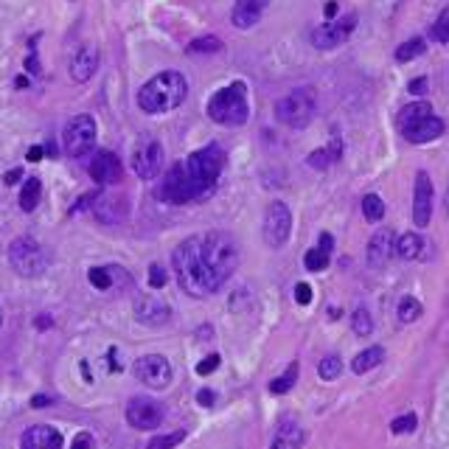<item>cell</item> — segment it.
<instances>
[{
    "label": "cell",
    "instance_id": "1",
    "mask_svg": "<svg viewBox=\"0 0 449 449\" xmlns=\"http://www.w3.org/2000/svg\"><path fill=\"white\" fill-rule=\"evenodd\" d=\"M174 261V272H177V281L180 287L191 295V298H208L214 295L219 287L214 283L206 261H202V253H199V236H191L186 239L180 248L174 250L172 256Z\"/></svg>",
    "mask_w": 449,
    "mask_h": 449
},
{
    "label": "cell",
    "instance_id": "2",
    "mask_svg": "<svg viewBox=\"0 0 449 449\" xmlns=\"http://www.w3.org/2000/svg\"><path fill=\"white\" fill-rule=\"evenodd\" d=\"M186 96H188L186 76L177 70H163V73L152 76L138 90V107L149 115H160V112L177 110L186 101Z\"/></svg>",
    "mask_w": 449,
    "mask_h": 449
},
{
    "label": "cell",
    "instance_id": "3",
    "mask_svg": "<svg viewBox=\"0 0 449 449\" xmlns=\"http://www.w3.org/2000/svg\"><path fill=\"white\" fill-rule=\"evenodd\" d=\"M222 169H225V152H222L219 143H208V146L197 149L194 154H188V160L183 163V172H186L194 202L211 194V188L217 186Z\"/></svg>",
    "mask_w": 449,
    "mask_h": 449
},
{
    "label": "cell",
    "instance_id": "4",
    "mask_svg": "<svg viewBox=\"0 0 449 449\" xmlns=\"http://www.w3.org/2000/svg\"><path fill=\"white\" fill-rule=\"evenodd\" d=\"M199 253H202V261H206L217 287H222V283L233 275V270L239 267V244L230 233H222V230L202 233L199 236Z\"/></svg>",
    "mask_w": 449,
    "mask_h": 449
},
{
    "label": "cell",
    "instance_id": "5",
    "mask_svg": "<svg viewBox=\"0 0 449 449\" xmlns=\"http://www.w3.org/2000/svg\"><path fill=\"white\" fill-rule=\"evenodd\" d=\"M208 118L222 127H241L250 118V104H248V88L244 81H233V85L217 90L208 99Z\"/></svg>",
    "mask_w": 449,
    "mask_h": 449
},
{
    "label": "cell",
    "instance_id": "6",
    "mask_svg": "<svg viewBox=\"0 0 449 449\" xmlns=\"http://www.w3.org/2000/svg\"><path fill=\"white\" fill-rule=\"evenodd\" d=\"M399 132L410 143H430L443 135V121L432 115V107L427 101H416L399 112Z\"/></svg>",
    "mask_w": 449,
    "mask_h": 449
},
{
    "label": "cell",
    "instance_id": "7",
    "mask_svg": "<svg viewBox=\"0 0 449 449\" xmlns=\"http://www.w3.org/2000/svg\"><path fill=\"white\" fill-rule=\"evenodd\" d=\"M315 110H317L315 90H309V88H298V90L287 93L283 99H278V104H275V118L281 121L283 127L301 130V127H306L309 121L315 118Z\"/></svg>",
    "mask_w": 449,
    "mask_h": 449
},
{
    "label": "cell",
    "instance_id": "8",
    "mask_svg": "<svg viewBox=\"0 0 449 449\" xmlns=\"http://www.w3.org/2000/svg\"><path fill=\"white\" fill-rule=\"evenodd\" d=\"M9 264L17 275L23 278H37L48 270V253L43 250V244L28 239V236H20L9 244Z\"/></svg>",
    "mask_w": 449,
    "mask_h": 449
},
{
    "label": "cell",
    "instance_id": "9",
    "mask_svg": "<svg viewBox=\"0 0 449 449\" xmlns=\"http://www.w3.org/2000/svg\"><path fill=\"white\" fill-rule=\"evenodd\" d=\"M96 135H99V130H96V121L90 115H76V118H70L65 132H62L65 152L70 157H85V154H90L93 146H96Z\"/></svg>",
    "mask_w": 449,
    "mask_h": 449
},
{
    "label": "cell",
    "instance_id": "10",
    "mask_svg": "<svg viewBox=\"0 0 449 449\" xmlns=\"http://www.w3.org/2000/svg\"><path fill=\"white\" fill-rule=\"evenodd\" d=\"M261 233H264L267 248H272V250H278V248H283V244H287V239L292 233V214L287 208V202H281V199L270 202L267 211H264V228H261Z\"/></svg>",
    "mask_w": 449,
    "mask_h": 449
},
{
    "label": "cell",
    "instance_id": "11",
    "mask_svg": "<svg viewBox=\"0 0 449 449\" xmlns=\"http://www.w3.org/2000/svg\"><path fill=\"white\" fill-rule=\"evenodd\" d=\"M132 371H135V379L138 382H143L146 388H154V390L166 388L172 382V362L163 357V354H146V357H141L135 362Z\"/></svg>",
    "mask_w": 449,
    "mask_h": 449
},
{
    "label": "cell",
    "instance_id": "12",
    "mask_svg": "<svg viewBox=\"0 0 449 449\" xmlns=\"http://www.w3.org/2000/svg\"><path fill=\"white\" fill-rule=\"evenodd\" d=\"M132 169L141 180H154L163 169V146L154 138H143L132 152Z\"/></svg>",
    "mask_w": 449,
    "mask_h": 449
},
{
    "label": "cell",
    "instance_id": "13",
    "mask_svg": "<svg viewBox=\"0 0 449 449\" xmlns=\"http://www.w3.org/2000/svg\"><path fill=\"white\" fill-rule=\"evenodd\" d=\"M354 26H357V14H346L343 20H329V23H323L320 28L312 31V43L317 48H323V51L337 48V46H343L346 39L351 37Z\"/></svg>",
    "mask_w": 449,
    "mask_h": 449
},
{
    "label": "cell",
    "instance_id": "14",
    "mask_svg": "<svg viewBox=\"0 0 449 449\" xmlns=\"http://www.w3.org/2000/svg\"><path fill=\"white\" fill-rule=\"evenodd\" d=\"M127 421L135 430H154L163 421V407L149 396H135L127 404Z\"/></svg>",
    "mask_w": 449,
    "mask_h": 449
},
{
    "label": "cell",
    "instance_id": "15",
    "mask_svg": "<svg viewBox=\"0 0 449 449\" xmlns=\"http://www.w3.org/2000/svg\"><path fill=\"white\" fill-rule=\"evenodd\" d=\"M430 219H432V180L427 172H419L413 188V222L419 228H427Z\"/></svg>",
    "mask_w": 449,
    "mask_h": 449
},
{
    "label": "cell",
    "instance_id": "16",
    "mask_svg": "<svg viewBox=\"0 0 449 449\" xmlns=\"http://www.w3.org/2000/svg\"><path fill=\"white\" fill-rule=\"evenodd\" d=\"M20 449H62V432L51 424L28 427L20 438Z\"/></svg>",
    "mask_w": 449,
    "mask_h": 449
},
{
    "label": "cell",
    "instance_id": "17",
    "mask_svg": "<svg viewBox=\"0 0 449 449\" xmlns=\"http://www.w3.org/2000/svg\"><path fill=\"white\" fill-rule=\"evenodd\" d=\"M393 253H396V236H393V230L390 228H379L371 236V241H368V264L377 267V270H382L390 261Z\"/></svg>",
    "mask_w": 449,
    "mask_h": 449
},
{
    "label": "cell",
    "instance_id": "18",
    "mask_svg": "<svg viewBox=\"0 0 449 449\" xmlns=\"http://www.w3.org/2000/svg\"><path fill=\"white\" fill-rule=\"evenodd\" d=\"M90 177H93L96 183H101V186L118 183V180H121V160H118L112 152H107V149L96 152L93 160H90Z\"/></svg>",
    "mask_w": 449,
    "mask_h": 449
},
{
    "label": "cell",
    "instance_id": "19",
    "mask_svg": "<svg viewBox=\"0 0 449 449\" xmlns=\"http://www.w3.org/2000/svg\"><path fill=\"white\" fill-rule=\"evenodd\" d=\"M127 211H130L127 199H124V197H115V194H101V197H96V202H93V214H96V219L104 222V225L121 222V219L127 217Z\"/></svg>",
    "mask_w": 449,
    "mask_h": 449
},
{
    "label": "cell",
    "instance_id": "20",
    "mask_svg": "<svg viewBox=\"0 0 449 449\" xmlns=\"http://www.w3.org/2000/svg\"><path fill=\"white\" fill-rule=\"evenodd\" d=\"M99 70V48L96 46H81L70 59V79L73 81H88Z\"/></svg>",
    "mask_w": 449,
    "mask_h": 449
},
{
    "label": "cell",
    "instance_id": "21",
    "mask_svg": "<svg viewBox=\"0 0 449 449\" xmlns=\"http://www.w3.org/2000/svg\"><path fill=\"white\" fill-rule=\"evenodd\" d=\"M303 443V430L298 424V419L292 416H283L275 427V435H272V443L270 449H301Z\"/></svg>",
    "mask_w": 449,
    "mask_h": 449
},
{
    "label": "cell",
    "instance_id": "22",
    "mask_svg": "<svg viewBox=\"0 0 449 449\" xmlns=\"http://www.w3.org/2000/svg\"><path fill=\"white\" fill-rule=\"evenodd\" d=\"M135 317L146 326H163L169 323V306L152 295H141L135 298Z\"/></svg>",
    "mask_w": 449,
    "mask_h": 449
},
{
    "label": "cell",
    "instance_id": "23",
    "mask_svg": "<svg viewBox=\"0 0 449 449\" xmlns=\"http://www.w3.org/2000/svg\"><path fill=\"white\" fill-rule=\"evenodd\" d=\"M270 0H236L233 3V26L236 28H253L261 20V12Z\"/></svg>",
    "mask_w": 449,
    "mask_h": 449
},
{
    "label": "cell",
    "instance_id": "24",
    "mask_svg": "<svg viewBox=\"0 0 449 449\" xmlns=\"http://www.w3.org/2000/svg\"><path fill=\"white\" fill-rule=\"evenodd\" d=\"M118 278H121V281H130V275L121 270V267H93V270L88 272V281L93 283L96 290H101V292L112 290Z\"/></svg>",
    "mask_w": 449,
    "mask_h": 449
},
{
    "label": "cell",
    "instance_id": "25",
    "mask_svg": "<svg viewBox=\"0 0 449 449\" xmlns=\"http://www.w3.org/2000/svg\"><path fill=\"white\" fill-rule=\"evenodd\" d=\"M340 157H343V141L335 138L326 149H315V152L309 154V166H312V169H329L332 163H337Z\"/></svg>",
    "mask_w": 449,
    "mask_h": 449
},
{
    "label": "cell",
    "instance_id": "26",
    "mask_svg": "<svg viewBox=\"0 0 449 449\" xmlns=\"http://www.w3.org/2000/svg\"><path fill=\"white\" fill-rule=\"evenodd\" d=\"M421 253H424V241H421L419 233H401V236L396 239V256H399V259L413 261V259H419Z\"/></svg>",
    "mask_w": 449,
    "mask_h": 449
},
{
    "label": "cell",
    "instance_id": "27",
    "mask_svg": "<svg viewBox=\"0 0 449 449\" xmlns=\"http://www.w3.org/2000/svg\"><path fill=\"white\" fill-rule=\"evenodd\" d=\"M382 359H385V351H382L379 346H371V348H365V351H359V354L354 357L351 371H354V374H368V371L377 368Z\"/></svg>",
    "mask_w": 449,
    "mask_h": 449
},
{
    "label": "cell",
    "instance_id": "28",
    "mask_svg": "<svg viewBox=\"0 0 449 449\" xmlns=\"http://www.w3.org/2000/svg\"><path fill=\"white\" fill-rule=\"evenodd\" d=\"M39 194H43V186H39V180L37 177H28L23 183V191H20V208L26 214H31L39 206Z\"/></svg>",
    "mask_w": 449,
    "mask_h": 449
},
{
    "label": "cell",
    "instance_id": "29",
    "mask_svg": "<svg viewBox=\"0 0 449 449\" xmlns=\"http://www.w3.org/2000/svg\"><path fill=\"white\" fill-rule=\"evenodd\" d=\"M295 382H298V362H292L290 368L283 371L281 377H275V379L270 382V393H275V396H281V393H290Z\"/></svg>",
    "mask_w": 449,
    "mask_h": 449
},
{
    "label": "cell",
    "instance_id": "30",
    "mask_svg": "<svg viewBox=\"0 0 449 449\" xmlns=\"http://www.w3.org/2000/svg\"><path fill=\"white\" fill-rule=\"evenodd\" d=\"M362 214H365V219H368V222H382V217H385L382 197L379 194H365L362 197Z\"/></svg>",
    "mask_w": 449,
    "mask_h": 449
},
{
    "label": "cell",
    "instance_id": "31",
    "mask_svg": "<svg viewBox=\"0 0 449 449\" xmlns=\"http://www.w3.org/2000/svg\"><path fill=\"white\" fill-rule=\"evenodd\" d=\"M424 51H427L424 39H421V37H413V39H407V43H401V46L396 48V62H410V59L421 57Z\"/></svg>",
    "mask_w": 449,
    "mask_h": 449
},
{
    "label": "cell",
    "instance_id": "32",
    "mask_svg": "<svg viewBox=\"0 0 449 449\" xmlns=\"http://www.w3.org/2000/svg\"><path fill=\"white\" fill-rule=\"evenodd\" d=\"M317 374H320V379H326V382L337 379V377L343 374V359H340V357H335V354L323 357V359H320V365H317Z\"/></svg>",
    "mask_w": 449,
    "mask_h": 449
},
{
    "label": "cell",
    "instance_id": "33",
    "mask_svg": "<svg viewBox=\"0 0 449 449\" xmlns=\"http://www.w3.org/2000/svg\"><path fill=\"white\" fill-rule=\"evenodd\" d=\"M421 312H424L421 303H419L416 298H410V295H404V298L399 301V309H396V315H399L401 323H413V320H419Z\"/></svg>",
    "mask_w": 449,
    "mask_h": 449
},
{
    "label": "cell",
    "instance_id": "34",
    "mask_svg": "<svg viewBox=\"0 0 449 449\" xmlns=\"http://www.w3.org/2000/svg\"><path fill=\"white\" fill-rule=\"evenodd\" d=\"M351 329H354V335H359V337H368V335L374 332V320H371L368 309H357V312L351 315Z\"/></svg>",
    "mask_w": 449,
    "mask_h": 449
},
{
    "label": "cell",
    "instance_id": "35",
    "mask_svg": "<svg viewBox=\"0 0 449 449\" xmlns=\"http://www.w3.org/2000/svg\"><path fill=\"white\" fill-rule=\"evenodd\" d=\"M329 261H332V253H326V250H320V248H312V250L303 256V264H306L309 272L326 270V267H329Z\"/></svg>",
    "mask_w": 449,
    "mask_h": 449
},
{
    "label": "cell",
    "instance_id": "36",
    "mask_svg": "<svg viewBox=\"0 0 449 449\" xmlns=\"http://www.w3.org/2000/svg\"><path fill=\"white\" fill-rule=\"evenodd\" d=\"M188 51L191 54H217V51H222V39L219 37H197L188 46Z\"/></svg>",
    "mask_w": 449,
    "mask_h": 449
},
{
    "label": "cell",
    "instance_id": "37",
    "mask_svg": "<svg viewBox=\"0 0 449 449\" xmlns=\"http://www.w3.org/2000/svg\"><path fill=\"white\" fill-rule=\"evenodd\" d=\"M432 39L435 43H449V6L446 9H441V14H438V20L432 23Z\"/></svg>",
    "mask_w": 449,
    "mask_h": 449
},
{
    "label": "cell",
    "instance_id": "38",
    "mask_svg": "<svg viewBox=\"0 0 449 449\" xmlns=\"http://www.w3.org/2000/svg\"><path fill=\"white\" fill-rule=\"evenodd\" d=\"M183 438H186V430H177V432H169V435H157V438L149 441L146 449H172V446H177Z\"/></svg>",
    "mask_w": 449,
    "mask_h": 449
},
{
    "label": "cell",
    "instance_id": "39",
    "mask_svg": "<svg viewBox=\"0 0 449 449\" xmlns=\"http://www.w3.org/2000/svg\"><path fill=\"white\" fill-rule=\"evenodd\" d=\"M416 424H419V419H416L413 413H407V416H399V419L390 424V430H393L396 435H404V432H413Z\"/></svg>",
    "mask_w": 449,
    "mask_h": 449
},
{
    "label": "cell",
    "instance_id": "40",
    "mask_svg": "<svg viewBox=\"0 0 449 449\" xmlns=\"http://www.w3.org/2000/svg\"><path fill=\"white\" fill-rule=\"evenodd\" d=\"M166 281H169V275H166V270H163L160 264L149 267V287L152 290H163V287H166Z\"/></svg>",
    "mask_w": 449,
    "mask_h": 449
},
{
    "label": "cell",
    "instance_id": "41",
    "mask_svg": "<svg viewBox=\"0 0 449 449\" xmlns=\"http://www.w3.org/2000/svg\"><path fill=\"white\" fill-rule=\"evenodd\" d=\"M219 368V354H211V357H206L199 365H197V374L199 377H208V374H214Z\"/></svg>",
    "mask_w": 449,
    "mask_h": 449
},
{
    "label": "cell",
    "instance_id": "42",
    "mask_svg": "<svg viewBox=\"0 0 449 449\" xmlns=\"http://www.w3.org/2000/svg\"><path fill=\"white\" fill-rule=\"evenodd\" d=\"M70 449H96V441H93L90 432H79V435L73 438V446H70Z\"/></svg>",
    "mask_w": 449,
    "mask_h": 449
},
{
    "label": "cell",
    "instance_id": "43",
    "mask_svg": "<svg viewBox=\"0 0 449 449\" xmlns=\"http://www.w3.org/2000/svg\"><path fill=\"white\" fill-rule=\"evenodd\" d=\"M295 301L301 306H309L312 303V287H309V283H298V287H295Z\"/></svg>",
    "mask_w": 449,
    "mask_h": 449
},
{
    "label": "cell",
    "instance_id": "44",
    "mask_svg": "<svg viewBox=\"0 0 449 449\" xmlns=\"http://www.w3.org/2000/svg\"><path fill=\"white\" fill-rule=\"evenodd\" d=\"M427 88H430V81H427V76H419V79H413L410 85H407V90H410L413 96H424L427 93Z\"/></svg>",
    "mask_w": 449,
    "mask_h": 449
},
{
    "label": "cell",
    "instance_id": "45",
    "mask_svg": "<svg viewBox=\"0 0 449 449\" xmlns=\"http://www.w3.org/2000/svg\"><path fill=\"white\" fill-rule=\"evenodd\" d=\"M317 248H320V250H326V253H332V250H335V239H332V233H320Z\"/></svg>",
    "mask_w": 449,
    "mask_h": 449
},
{
    "label": "cell",
    "instance_id": "46",
    "mask_svg": "<svg viewBox=\"0 0 449 449\" xmlns=\"http://www.w3.org/2000/svg\"><path fill=\"white\" fill-rule=\"evenodd\" d=\"M214 399H217V396H214V390H206V388H202V390L197 393V401H199L202 407H211V404H214Z\"/></svg>",
    "mask_w": 449,
    "mask_h": 449
},
{
    "label": "cell",
    "instance_id": "47",
    "mask_svg": "<svg viewBox=\"0 0 449 449\" xmlns=\"http://www.w3.org/2000/svg\"><path fill=\"white\" fill-rule=\"evenodd\" d=\"M20 177H23V172H20V169H12V172H6V177H3V183H6V186H14V183H17Z\"/></svg>",
    "mask_w": 449,
    "mask_h": 449
},
{
    "label": "cell",
    "instance_id": "48",
    "mask_svg": "<svg viewBox=\"0 0 449 449\" xmlns=\"http://www.w3.org/2000/svg\"><path fill=\"white\" fill-rule=\"evenodd\" d=\"M28 160H31V163L43 160V146H31V149H28Z\"/></svg>",
    "mask_w": 449,
    "mask_h": 449
},
{
    "label": "cell",
    "instance_id": "49",
    "mask_svg": "<svg viewBox=\"0 0 449 449\" xmlns=\"http://www.w3.org/2000/svg\"><path fill=\"white\" fill-rule=\"evenodd\" d=\"M48 404H51L48 396H34V399H31V407H48Z\"/></svg>",
    "mask_w": 449,
    "mask_h": 449
},
{
    "label": "cell",
    "instance_id": "50",
    "mask_svg": "<svg viewBox=\"0 0 449 449\" xmlns=\"http://www.w3.org/2000/svg\"><path fill=\"white\" fill-rule=\"evenodd\" d=\"M326 17H329V20H335V14H337V3H335V0H332V3H326Z\"/></svg>",
    "mask_w": 449,
    "mask_h": 449
},
{
    "label": "cell",
    "instance_id": "51",
    "mask_svg": "<svg viewBox=\"0 0 449 449\" xmlns=\"http://www.w3.org/2000/svg\"><path fill=\"white\" fill-rule=\"evenodd\" d=\"M37 326H39V329H46V326H51V317H39Z\"/></svg>",
    "mask_w": 449,
    "mask_h": 449
},
{
    "label": "cell",
    "instance_id": "52",
    "mask_svg": "<svg viewBox=\"0 0 449 449\" xmlns=\"http://www.w3.org/2000/svg\"><path fill=\"white\" fill-rule=\"evenodd\" d=\"M0 323H3V315H0Z\"/></svg>",
    "mask_w": 449,
    "mask_h": 449
}]
</instances>
